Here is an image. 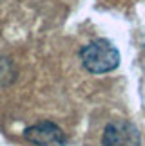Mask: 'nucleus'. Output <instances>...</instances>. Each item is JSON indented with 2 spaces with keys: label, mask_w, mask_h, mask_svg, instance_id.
<instances>
[{
  "label": "nucleus",
  "mask_w": 145,
  "mask_h": 146,
  "mask_svg": "<svg viewBox=\"0 0 145 146\" xmlns=\"http://www.w3.org/2000/svg\"><path fill=\"white\" fill-rule=\"evenodd\" d=\"M82 65L93 74H105L120 65V52L109 40H94L80 50Z\"/></svg>",
  "instance_id": "nucleus-1"
},
{
  "label": "nucleus",
  "mask_w": 145,
  "mask_h": 146,
  "mask_svg": "<svg viewBox=\"0 0 145 146\" xmlns=\"http://www.w3.org/2000/svg\"><path fill=\"white\" fill-rule=\"evenodd\" d=\"M102 144L103 146H140L142 137L138 128L131 121L114 119L103 128Z\"/></svg>",
  "instance_id": "nucleus-2"
},
{
  "label": "nucleus",
  "mask_w": 145,
  "mask_h": 146,
  "mask_svg": "<svg viewBox=\"0 0 145 146\" xmlns=\"http://www.w3.org/2000/svg\"><path fill=\"white\" fill-rule=\"evenodd\" d=\"M24 137L35 146H69L64 130L51 121L36 123V125L26 128Z\"/></svg>",
  "instance_id": "nucleus-3"
}]
</instances>
